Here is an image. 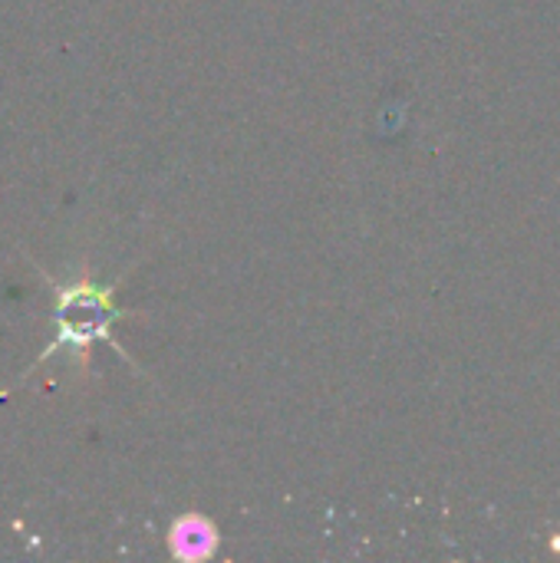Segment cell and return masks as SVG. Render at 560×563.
<instances>
[{"instance_id": "6da1fadb", "label": "cell", "mask_w": 560, "mask_h": 563, "mask_svg": "<svg viewBox=\"0 0 560 563\" xmlns=\"http://www.w3.org/2000/svg\"><path fill=\"white\" fill-rule=\"evenodd\" d=\"M122 310L112 303V290L92 280L56 284V340L40 353V363L53 360L59 350H73L86 360V350L99 340H112V320Z\"/></svg>"}, {"instance_id": "7a4b0ae2", "label": "cell", "mask_w": 560, "mask_h": 563, "mask_svg": "<svg viewBox=\"0 0 560 563\" xmlns=\"http://www.w3.org/2000/svg\"><path fill=\"white\" fill-rule=\"evenodd\" d=\"M168 551L178 561H205L218 551V528L201 515H182L168 528Z\"/></svg>"}]
</instances>
